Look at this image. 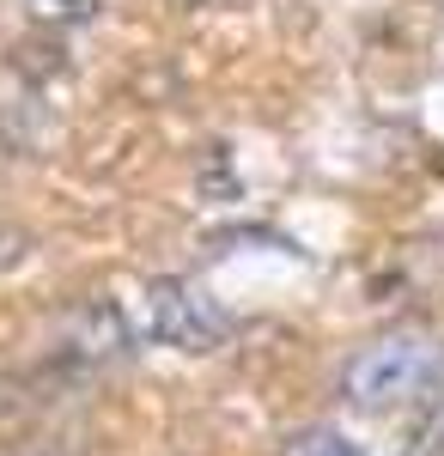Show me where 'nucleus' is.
<instances>
[{
	"instance_id": "nucleus-1",
	"label": "nucleus",
	"mask_w": 444,
	"mask_h": 456,
	"mask_svg": "<svg viewBox=\"0 0 444 456\" xmlns=\"http://www.w3.org/2000/svg\"><path fill=\"white\" fill-rule=\"evenodd\" d=\"M444 371V347L439 335L426 329H396V335H377L372 347H359L341 371V389L353 408H402L439 389Z\"/></svg>"
},
{
	"instance_id": "nucleus-2",
	"label": "nucleus",
	"mask_w": 444,
	"mask_h": 456,
	"mask_svg": "<svg viewBox=\"0 0 444 456\" xmlns=\"http://www.w3.org/2000/svg\"><path fill=\"white\" fill-rule=\"evenodd\" d=\"M226 311L207 298L195 281H146L140 292V335L146 341H165L183 353H207L226 341Z\"/></svg>"
},
{
	"instance_id": "nucleus-3",
	"label": "nucleus",
	"mask_w": 444,
	"mask_h": 456,
	"mask_svg": "<svg viewBox=\"0 0 444 456\" xmlns=\"http://www.w3.org/2000/svg\"><path fill=\"white\" fill-rule=\"evenodd\" d=\"M280 456H366V451L341 432H329V426H310V432H292Z\"/></svg>"
},
{
	"instance_id": "nucleus-4",
	"label": "nucleus",
	"mask_w": 444,
	"mask_h": 456,
	"mask_svg": "<svg viewBox=\"0 0 444 456\" xmlns=\"http://www.w3.org/2000/svg\"><path fill=\"white\" fill-rule=\"evenodd\" d=\"M414 456H444V402L432 408V420L414 432Z\"/></svg>"
}]
</instances>
